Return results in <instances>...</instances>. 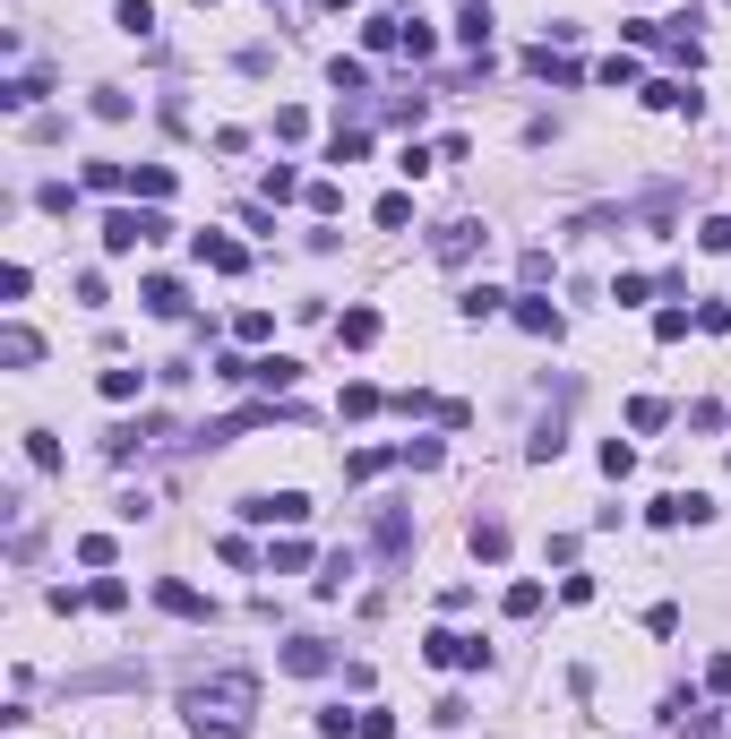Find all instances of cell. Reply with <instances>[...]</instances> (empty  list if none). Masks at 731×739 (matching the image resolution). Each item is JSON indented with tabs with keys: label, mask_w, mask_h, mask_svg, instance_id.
<instances>
[{
	"label": "cell",
	"mask_w": 731,
	"mask_h": 739,
	"mask_svg": "<svg viewBox=\"0 0 731 739\" xmlns=\"http://www.w3.org/2000/svg\"><path fill=\"white\" fill-rule=\"evenodd\" d=\"M250 714H258V679H241V671L198 679V688H190V731L198 739H233Z\"/></svg>",
	"instance_id": "6da1fadb"
},
{
	"label": "cell",
	"mask_w": 731,
	"mask_h": 739,
	"mask_svg": "<svg viewBox=\"0 0 731 739\" xmlns=\"http://www.w3.org/2000/svg\"><path fill=\"white\" fill-rule=\"evenodd\" d=\"M430 662H439V671H482V662H491V645H482V636L439 628V636H430Z\"/></svg>",
	"instance_id": "7a4b0ae2"
},
{
	"label": "cell",
	"mask_w": 731,
	"mask_h": 739,
	"mask_svg": "<svg viewBox=\"0 0 731 739\" xmlns=\"http://www.w3.org/2000/svg\"><path fill=\"white\" fill-rule=\"evenodd\" d=\"M241 516H250V525H310V499H301V490H276V499H241Z\"/></svg>",
	"instance_id": "3957f363"
},
{
	"label": "cell",
	"mask_w": 731,
	"mask_h": 739,
	"mask_svg": "<svg viewBox=\"0 0 731 739\" xmlns=\"http://www.w3.org/2000/svg\"><path fill=\"white\" fill-rule=\"evenodd\" d=\"M714 507L697 499V490H663V499H654V525H706Z\"/></svg>",
	"instance_id": "277c9868"
},
{
	"label": "cell",
	"mask_w": 731,
	"mask_h": 739,
	"mask_svg": "<svg viewBox=\"0 0 731 739\" xmlns=\"http://www.w3.org/2000/svg\"><path fill=\"white\" fill-rule=\"evenodd\" d=\"M198 258H207L215 275H241L250 258H241V241H224V233H198Z\"/></svg>",
	"instance_id": "5b68a950"
},
{
	"label": "cell",
	"mask_w": 731,
	"mask_h": 739,
	"mask_svg": "<svg viewBox=\"0 0 731 739\" xmlns=\"http://www.w3.org/2000/svg\"><path fill=\"white\" fill-rule=\"evenodd\" d=\"M336 336L353 344V353H362V344H379V310H344V318H336Z\"/></svg>",
	"instance_id": "8992f818"
},
{
	"label": "cell",
	"mask_w": 731,
	"mask_h": 739,
	"mask_svg": "<svg viewBox=\"0 0 731 739\" xmlns=\"http://www.w3.org/2000/svg\"><path fill=\"white\" fill-rule=\"evenodd\" d=\"M155 602H164V611H172V619H207V602H198V593H190V585H155Z\"/></svg>",
	"instance_id": "52a82bcc"
},
{
	"label": "cell",
	"mask_w": 731,
	"mask_h": 739,
	"mask_svg": "<svg viewBox=\"0 0 731 739\" xmlns=\"http://www.w3.org/2000/svg\"><path fill=\"white\" fill-rule=\"evenodd\" d=\"M499 301H508L499 284H465V301H456V310H465V318H499Z\"/></svg>",
	"instance_id": "ba28073f"
},
{
	"label": "cell",
	"mask_w": 731,
	"mask_h": 739,
	"mask_svg": "<svg viewBox=\"0 0 731 739\" xmlns=\"http://www.w3.org/2000/svg\"><path fill=\"white\" fill-rule=\"evenodd\" d=\"M473 241H482L473 224H448V233H439V258H448V267H465V258H473Z\"/></svg>",
	"instance_id": "9c48e42d"
},
{
	"label": "cell",
	"mask_w": 731,
	"mask_h": 739,
	"mask_svg": "<svg viewBox=\"0 0 731 739\" xmlns=\"http://www.w3.org/2000/svg\"><path fill=\"white\" fill-rule=\"evenodd\" d=\"M516 327H534V336H559V310H551V301H516Z\"/></svg>",
	"instance_id": "30bf717a"
},
{
	"label": "cell",
	"mask_w": 731,
	"mask_h": 739,
	"mask_svg": "<svg viewBox=\"0 0 731 739\" xmlns=\"http://www.w3.org/2000/svg\"><path fill=\"white\" fill-rule=\"evenodd\" d=\"M250 379H258V387H293L301 361H284V353H276V361H250Z\"/></svg>",
	"instance_id": "8fae6325"
},
{
	"label": "cell",
	"mask_w": 731,
	"mask_h": 739,
	"mask_svg": "<svg viewBox=\"0 0 731 739\" xmlns=\"http://www.w3.org/2000/svg\"><path fill=\"white\" fill-rule=\"evenodd\" d=\"M147 310H155V318L181 310V284H172V275H155V284H147Z\"/></svg>",
	"instance_id": "7c38bea8"
},
{
	"label": "cell",
	"mask_w": 731,
	"mask_h": 739,
	"mask_svg": "<svg viewBox=\"0 0 731 739\" xmlns=\"http://www.w3.org/2000/svg\"><path fill=\"white\" fill-rule=\"evenodd\" d=\"M473 550H482V559H508V525H473Z\"/></svg>",
	"instance_id": "4fadbf2b"
}]
</instances>
